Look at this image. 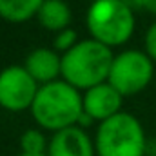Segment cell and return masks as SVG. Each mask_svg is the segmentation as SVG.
I'll return each instance as SVG.
<instances>
[{"label":"cell","instance_id":"cell-1","mask_svg":"<svg viewBox=\"0 0 156 156\" xmlns=\"http://www.w3.org/2000/svg\"><path fill=\"white\" fill-rule=\"evenodd\" d=\"M29 111L42 129L55 134L78 125V120L83 115L82 93L66 80L40 85Z\"/></svg>","mask_w":156,"mask_h":156},{"label":"cell","instance_id":"cell-6","mask_svg":"<svg viewBox=\"0 0 156 156\" xmlns=\"http://www.w3.org/2000/svg\"><path fill=\"white\" fill-rule=\"evenodd\" d=\"M40 85L24 66H9L0 71V107L9 113L31 109Z\"/></svg>","mask_w":156,"mask_h":156},{"label":"cell","instance_id":"cell-13","mask_svg":"<svg viewBox=\"0 0 156 156\" xmlns=\"http://www.w3.org/2000/svg\"><path fill=\"white\" fill-rule=\"evenodd\" d=\"M78 42H80V40L76 38V31L71 29V27H67V29H64V31H60V33L55 35L53 47H55L56 53H62V55H64V53L71 51Z\"/></svg>","mask_w":156,"mask_h":156},{"label":"cell","instance_id":"cell-11","mask_svg":"<svg viewBox=\"0 0 156 156\" xmlns=\"http://www.w3.org/2000/svg\"><path fill=\"white\" fill-rule=\"evenodd\" d=\"M44 0H0V18L9 24H24L38 15Z\"/></svg>","mask_w":156,"mask_h":156},{"label":"cell","instance_id":"cell-5","mask_svg":"<svg viewBox=\"0 0 156 156\" xmlns=\"http://www.w3.org/2000/svg\"><path fill=\"white\" fill-rule=\"evenodd\" d=\"M153 75L154 66L145 51L125 49L115 55L107 82L125 98L142 93L151 83Z\"/></svg>","mask_w":156,"mask_h":156},{"label":"cell","instance_id":"cell-3","mask_svg":"<svg viewBox=\"0 0 156 156\" xmlns=\"http://www.w3.org/2000/svg\"><path fill=\"white\" fill-rule=\"evenodd\" d=\"M85 26L91 38L113 49L131 40L136 27L134 11L122 0H96L85 13Z\"/></svg>","mask_w":156,"mask_h":156},{"label":"cell","instance_id":"cell-9","mask_svg":"<svg viewBox=\"0 0 156 156\" xmlns=\"http://www.w3.org/2000/svg\"><path fill=\"white\" fill-rule=\"evenodd\" d=\"M24 67L38 85L62 80V56L49 47L33 49L26 56Z\"/></svg>","mask_w":156,"mask_h":156},{"label":"cell","instance_id":"cell-2","mask_svg":"<svg viewBox=\"0 0 156 156\" xmlns=\"http://www.w3.org/2000/svg\"><path fill=\"white\" fill-rule=\"evenodd\" d=\"M115 55L113 49L93 38L80 40L62 55V80L78 91H87L107 82Z\"/></svg>","mask_w":156,"mask_h":156},{"label":"cell","instance_id":"cell-7","mask_svg":"<svg viewBox=\"0 0 156 156\" xmlns=\"http://www.w3.org/2000/svg\"><path fill=\"white\" fill-rule=\"evenodd\" d=\"M122 102H123V96L109 82L98 83L82 93L83 113L93 118V122H100V123L122 113L120 111Z\"/></svg>","mask_w":156,"mask_h":156},{"label":"cell","instance_id":"cell-16","mask_svg":"<svg viewBox=\"0 0 156 156\" xmlns=\"http://www.w3.org/2000/svg\"><path fill=\"white\" fill-rule=\"evenodd\" d=\"M144 11H147V13H151V15L156 16V0H145Z\"/></svg>","mask_w":156,"mask_h":156},{"label":"cell","instance_id":"cell-18","mask_svg":"<svg viewBox=\"0 0 156 156\" xmlns=\"http://www.w3.org/2000/svg\"><path fill=\"white\" fill-rule=\"evenodd\" d=\"M91 2H96V0H91Z\"/></svg>","mask_w":156,"mask_h":156},{"label":"cell","instance_id":"cell-4","mask_svg":"<svg viewBox=\"0 0 156 156\" xmlns=\"http://www.w3.org/2000/svg\"><path fill=\"white\" fill-rule=\"evenodd\" d=\"M147 144L140 120L123 111L102 122L94 134L96 156H144Z\"/></svg>","mask_w":156,"mask_h":156},{"label":"cell","instance_id":"cell-10","mask_svg":"<svg viewBox=\"0 0 156 156\" xmlns=\"http://www.w3.org/2000/svg\"><path fill=\"white\" fill-rule=\"evenodd\" d=\"M37 20L44 29L60 33L69 27L73 20V13L66 0H44L37 15Z\"/></svg>","mask_w":156,"mask_h":156},{"label":"cell","instance_id":"cell-17","mask_svg":"<svg viewBox=\"0 0 156 156\" xmlns=\"http://www.w3.org/2000/svg\"><path fill=\"white\" fill-rule=\"evenodd\" d=\"M18 156H33V154H22V153H20ZM40 156H47V154H40Z\"/></svg>","mask_w":156,"mask_h":156},{"label":"cell","instance_id":"cell-15","mask_svg":"<svg viewBox=\"0 0 156 156\" xmlns=\"http://www.w3.org/2000/svg\"><path fill=\"white\" fill-rule=\"evenodd\" d=\"M125 5H129L133 11H138V9H144L145 5V0H122Z\"/></svg>","mask_w":156,"mask_h":156},{"label":"cell","instance_id":"cell-8","mask_svg":"<svg viewBox=\"0 0 156 156\" xmlns=\"http://www.w3.org/2000/svg\"><path fill=\"white\" fill-rule=\"evenodd\" d=\"M94 142L82 127H69L51 136L47 156H94Z\"/></svg>","mask_w":156,"mask_h":156},{"label":"cell","instance_id":"cell-12","mask_svg":"<svg viewBox=\"0 0 156 156\" xmlns=\"http://www.w3.org/2000/svg\"><path fill=\"white\" fill-rule=\"evenodd\" d=\"M47 147H49V144L45 140V134L40 129H27L20 136L22 154H33V156L47 154Z\"/></svg>","mask_w":156,"mask_h":156},{"label":"cell","instance_id":"cell-14","mask_svg":"<svg viewBox=\"0 0 156 156\" xmlns=\"http://www.w3.org/2000/svg\"><path fill=\"white\" fill-rule=\"evenodd\" d=\"M144 51L147 53V56L156 62V20L147 27L145 37H144Z\"/></svg>","mask_w":156,"mask_h":156}]
</instances>
